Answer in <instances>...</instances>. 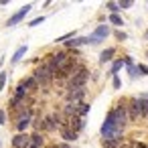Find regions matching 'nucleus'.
<instances>
[{"mask_svg": "<svg viewBox=\"0 0 148 148\" xmlns=\"http://www.w3.org/2000/svg\"><path fill=\"white\" fill-rule=\"evenodd\" d=\"M45 148H57V144H49V146H45Z\"/></svg>", "mask_w": 148, "mask_h": 148, "instance_id": "obj_32", "label": "nucleus"}, {"mask_svg": "<svg viewBox=\"0 0 148 148\" xmlns=\"http://www.w3.org/2000/svg\"><path fill=\"white\" fill-rule=\"evenodd\" d=\"M57 148H71V144H67V142H61V144H57Z\"/></svg>", "mask_w": 148, "mask_h": 148, "instance_id": "obj_30", "label": "nucleus"}, {"mask_svg": "<svg viewBox=\"0 0 148 148\" xmlns=\"http://www.w3.org/2000/svg\"><path fill=\"white\" fill-rule=\"evenodd\" d=\"M59 132H61V138H63V142H73V140H77V136H79V134H77L73 128H69V126H63Z\"/></svg>", "mask_w": 148, "mask_h": 148, "instance_id": "obj_7", "label": "nucleus"}, {"mask_svg": "<svg viewBox=\"0 0 148 148\" xmlns=\"http://www.w3.org/2000/svg\"><path fill=\"white\" fill-rule=\"evenodd\" d=\"M25 53H27V45H21V47L14 51V55L10 57V63H12V65H16V63H18V61L25 57Z\"/></svg>", "mask_w": 148, "mask_h": 148, "instance_id": "obj_12", "label": "nucleus"}, {"mask_svg": "<svg viewBox=\"0 0 148 148\" xmlns=\"http://www.w3.org/2000/svg\"><path fill=\"white\" fill-rule=\"evenodd\" d=\"M29 12H31V4L23 6V8H21V10H18L16 14H12V16H10V18L6 21V27H14V25H18V23H21V21H23V18H25V16H27Z\"/></svg>", "mask_w": 148, "mask_h": 148, "instance_id": "obj_6", "label": "nucleus"}, {"mask_svg": "<svg viewBox=\"0 0 148 148\" xmlns=\"http://www.w3.org/2000/svg\"><path fill=\"white\" fill-rule=\"evenodd\" d=\"M138 97H140V99H148V91H146V93H140Z\"/></svg>", "mask_w": 148, "mask_h": 148, "instance_id": "obj_31", "label": "nucleus"}, {"mask_svg": "<svg viewBox=\"0 0 148 148\" xmlns=\"http://www.w3.org/2000/svg\"><path fill=\"white\" fill-rule=\"evenodd\" d=\"M140 118H142V110H140V99H138V97H132V99L128 101V120L136 122V120H140Z\"/></svg>", "mask_w": 148, "mask_h": 148, "instance_id": "obj_4", "label": "nucleus"}, {"mask_svg": "<svg viewBox=\"0 0 148 148\" xmlns=\"http://www.w3.org/2000/svg\"><path fill=\"white\" fill-rule=\"evenodd\" d=\"M6 122V114H4V110H0V124H4Z\"/></svg>", "mask_w": 148, "mask_h": 148, "instance_id": "obj_29", "label": "nucleus"}, {"mask_svg": "<svg viewBox=\"0 0 148 148\" xmlns=\"http://www.w3.org/2000/svg\"><path fill=\"white\" fill-rule=\"evenodd\" d=\"M83 97H85V87L67 89V93H65V101H67V103H81Z\"/></svg>", "mask_w": 148, "mask_h": 148, "instance_id": "obj_3", "label": "nucleus"}, {"mask_svg": "<svg viewBox=\"0 0 148 148\" xmlns=\"http://www.w3.org/2000/svg\"><path fill=\"white\" fill-rule=\"evenodd\" d=\"M124 142L122 140H103V148H122Z\"/></svg>", "mask_w": 148, "mask_h": 148, "instance_id": "obj_17", "label": "nucleus"}, {"mask_svg": "<svg viewBox=\"0 0 148 148\" xmlns=\"http://www.w3.org/2000/svg\"><path fill=\"white\" fill-rule=\"evenodd\" d=\"M29 126H31V120H21V122H16V132L18 134H25Z\"/></svg>", "mask_w": 148, "mask_h": 148, "instance_id": "obj_16", "label": "nucleus"}, {"mask_svg": "<svg viewBox=\"0 0 148 148\" xmlns=\"http://www.w3.org/2000/svg\"><path fill=\"white\" fill-rule=\"evenodd\" d=\"M29 95H31L29 89H27L23 83H18L16 89H14V95H12V97H16V99H29Z\"/></svg>", "mask_w": 148, "mask_h": 148, "instance_id": "obj_11", "label": "nucleus"}, {"mask_svg": "<svg viewBox=\"0 0 148 148\" xmlns=\"http://www.w3.org/2000/svg\"><path fill=\"white\" fill-rule=\"evenodd\" d=\"M138 71L140 75H148V65H138Z\"/></svg>", "mask_w": 148, "mask_h": 148, "instance_id": "obj_26", "label": "nucleus"}, {"mask_svg": "<svg viewBox=\"0 0 148 148\" xmlns=\"http://www.w3.org/2000/svg\"><path fill=\"white\" fill-rule=\"evenodd\" d=\"M110 33H112V31H110V27H108V25H99V27H97V29H95V31L91 33V37H95V39L103 41V39H106V37H108Z\"/></svg>", "mask_w": 148, "mask_h": 148, "instance_id": "obj_8", "label": "nucleus"}, {"mask_svg": "<svg viewBox=\"0 0 148 148\" xmlns=\"http://www.w3.org/2000/svg\"><path fill=\"white\" fill-rule=\"evenodd\" d=\"M43 21H45V16H39V18H35V21H31V23H29V27H39V25H41Z\"/></svg>", "mask_w": 148, "mask_h": 148, "instance_id": "obj_23", "label": "nucleus"}, {"mask_svg": "<svg viewBox=\"0 0 148 148\" xmlns=\"http://www.w3.org/2000/svg\"><path fill=\"white\" fill-rule=\"evenodd\" d=\"M108 8H110V12H112V14H118L120 4H118V2H108Z\"/></svg>", "mask_w": 148, "mask_h": 148, "instance_id": "obj_21", "label": "nucleus"}, {"mask_svg": "<svg viewBox=\"0 0 148 148\" xmlns=\"http://www.w3.org/2000/svg\"><path fill=\"white\" fill-rule=\"evenodd\" d=\"M124 65H126V61H124V59H116V61H114V65H112V69H110V73H112V75H116Z\"/></svg>", "mask_w": 148, "mask_h": 148, "instance_id": "obj_14", "label": "nucleus"}, {"mask_svg": "<svg viewBox=\"0 0 148 148\" xmlns=\"http://www.w3.org/2000/svg\"><path fill=\"white\" fill-rule=\"evenodd\" d=\"M87 79H89V71H87V67H83L81 71H77L75 75H71V77H69V79L65 81V87H67V89H75V87H85Z\"/></svg>", "mask_w": 148, "mask_h": 148, "instance_id": "obj_1", "label": "nucleus"}, {"mask_svg": "<svg viewBox=\"0 0 148 148\" xmlns=\"http://www.w3.org/2000/svg\"><path fill=\"white\" fill-rule=\"evenodd\" d=\"M21 83H23V85H25V87L29 89V93H31V91H35V89L39 87V83L35 81V77H25V79H23Z\"/></svg>", "mask_w": 148, "mask_h": 148, "instance_id": "obj_13", "label": "nucleus"}, {"mask_svg": "<svg viewBox=\"0 0 148 148\" xmlns=\"http://www.w3.org/2000/svg\"><path fill=\"white\" fill-rule=\"evenodd\" d=\"M140 110H142V118H148V99H140Z\"/></svg>", "mask_w": 148, "mask_h": 148, "instance_id": "obj_19", "label": "nucleus"}, {"mask_svg": "<svg viewBox=\"0 0 148 148\" xmlns=\"http://www.w3.org/2000/svg\"><path fill=\"white\" fill-rule=\"evenodd\" d=\"M87 112H89V103L81 101V103L77 106V116H79V118H85V116H87Z\"/></svg>", "mask_w": 148, "mask_h": 148, "instance_id": "obj_15", "label": "nucleus"}, {"mask_svg": "<svg viewBox=\"0 0 148 148\" xmlns=\"http://www.w3.org/2000/svg\"><path fill=\"white\" fill-rule=\"evenodd\" d=\"M31 144L37 146V148H45V136L41 132H33L31 134Z\"/></svg>", "mask_w": 148, "mask_h": 148, "instance_id": "obj_9", "label": "nucleus"}, {"mask_svg": "<svg viewBox=\"0 0 148 148\" xmlns=\"http://www.w3.org/2000/svg\"><path fill=\"white\" fill-rule=\"evenodd\" d=\"M144 37H146V39H148V31H146V33H144Z\"/></svg>", "mask_w": 148, "mask_h": 148, "instance_id": "obj_33", "label": "nucleus"}, {"mask_svg": "<svg viewBox=\"0 0 148 148\" xmlns=\"http://www.w3.org/2000/svg\"><path fill=\"white\" fill-rule=\"evenodd\" d=\"M126 69H128V73H130V77H132V79H136V77L140 75L138 67H134V65H130V67H126Z\"/></svg>", "mask_w": 148, "mask_h": 148, "instance_id": "obj_20", "label": "nucleus"}, {"mask_svg": "<svg viewBox=\"0 0 148 148\" xmlns=\"http://www.w3.org/2000/svg\"><path fill=\"white\" fill-rule=\"evenodd\" d=\"M4 85H6V73L2 71V73H0V91L4 89Z\"/></svg>", "mask_w": 148, "mask_h": 148, "instance_id": "obj_22", "label": "nucleus"}, {"mask_svg": "<svg viewBox=\"0 0 148 148\" xmlns=\"http://www.w3.org/2000/svg\"><path fill=\"white\" fill-rule=\"evenodd\" d=\"M114 55H116V49H114V47L103 49V51H101V55H99V63H110V61L114 59Z\"/></svg>", "mask_w": 148, "mask_h": 148, "instance_id": "obj_10", "label": "nucleus"}, {"mask_svg": "<svg viewBox=\"0 0 148 148\" xmlns=\"http://www.w3.org/2000/svg\"><path fill=\"white\" fill-rule=\"evenodd\" d=\"M31 146V134H14L12 136V148H29Z\"/></svg>", "mask_w": 148, "mask_h": 148, "instance_id": "obj_5", "label": "nucleus"}, {"mask_svg": "<svg viewBox=\"0 0 148 148\" xmlns=\"http://www.w3.org/2000/svg\"><path fill=\"white\" fill-rule=\"evenodd\" d=\"M122 148H128V144H124V146H122Z\"/></svg>", "mask_w": 148, "mask_h": 148, "instance_id": "obj_34", "label": "nucleus"}, {"mask_svg": "<svg viewBox=\"0 0 148 148\" xmlns=\"http://www.w3.org/2000/svg\"><path fill=\"white\" fill-rule=\"evenodd\" d=\"M110 23H112L114 27H124V18H122L120 14H110Z\"/></svg>", "mask_w": 148, "mask_h": 148, "instance_id": "obj_18", "label": "nucleus"}, {"mask_svg": "<svg viewBox=\"0 0 148 148\" xmlns=\"http://www.w3.org/2000/svg\"><path fill=\"white\" fill-rule=\"evenodd\" d=\"M132 148H148L146 142H132Z\"/></svg>", "mask_w": 148, "mask_h": 148, "instance_id": "obj_27", "label": "nucleus"}, {"mask_svg": "<svg viewBox=\"0 0 148 148\" xmlns=\"http://www.w3.org/2000/svg\"><path fill=\"white\" fill-rule=\"evenodd\" d=\"M33 77H35V81H37L41 87H49V85H51V81H55V77L51 75V71H49L45 65H39V67L35 69Z\"/></svg>", "mask_w": 148, "mask_h": 148, "instance_id": "obj_2", "label": "nucleus"}, {"mask_svg": "<svg viewBox=\"0 0 148 148\" xmlns=\"http://www.w3.org/2000/svg\"><path fill=\"white\" fill-rule=\"evenodd\" d=\"M114 35H116V39H118V41H126V37H128V35H126V33H122V31H116Z\"/></svg>", "mask_w": 148, "mask_h": 148, "instance_id": "obj_24", "label": "nucleus"}, {"mask_svg": "<svg viewBox=\"0 0 148 148\" xmlns=\"http://www.w3.org/2000/svg\"><path fill=\"white\" fill-rule=\"evenodd\" d=\"M118 4H120V8H122V10H124V8H130V6H132V2H130V0H128V2H118Z\"/></svg>", "mask_w": 148, "mask_h": 148, "instance_id": "obj_28", "label": "nucleus"}, {"mask_svg": "<svg viewBox=\"0 0 148 148\" xmlns=\"http://www.w3.org/2000/svg\"><path fill=\"white\" fill-rule=\"evenodd\" d=\"M120 87H122V81L118 75H114V89H120Z\"/></svg>", "mask_w": 148, "mask_h": 148, "instance_id": "obj_25", "label": "nucleus"}]
</instances>
